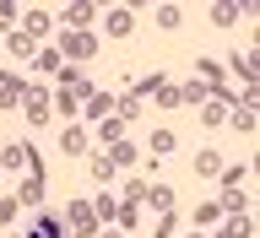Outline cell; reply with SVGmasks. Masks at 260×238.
Masks as SVG:
<instances>
[{"label": "cell", "mask_w": 260, "mask_h": 238, "mask_svg": "<svg viewBox=\"0 0 260 238\" xmlns=\"http://www.w3.org/2000/svg\"><path fill=\"white\" fill-rule=\"evenodd\" d=\"M11 217H16V200H0V227L11 222Z\"/></svg>", "instance_id": "obj_32"}, {"label": "cell", "mask_w": 260, "mask_h": 238, "mask_svg": "<svg viewBox=\"0 0 260 238\" xmlns=\"http://www.w3.org/2000/svg\"><path fill=\"white\" fill-rule=\"evenodd\" d=\"M92 22H98L92 0H71V6H65V32H92Z\"/></svg>", "instance_id": "obj_3"}, {"label": "cell", "mask_w": 260, "mask_h": 238, "mask_svg": "<svg viewBox=\"0 0 260 238\" xmlns=\"http://www.w3.org/2000/svg\"><path fill=\"white\" fill-rule=\"evenodd\" d=\"M174 233H179V211H162L157 227H152V238H174Z\"/></svg>", "instance_id": "obj_25"}, {"label": "cell", "mask_w": 260, "mask_h": 238, "mask_svg": "<svg viewBox=\"0 0 260 238\" xmlns=\"http://www.w3.org/2000/svg\"><path fill=\"white\" fill-rule=\"evenodd\" d=\"M184 238H206V233H184Z\"/></svg>", "instance_id": "obj_34"}, {"label": "cell", "mask_w": 260, "mask_h": 238, "mask_svg": "<svg viewBox=\"0 0 260 238\" xmlns=\"http://www.w3.org/2000/svg\"><path fill=\"white\" fill-rule=\"evenodd\" d=\"M217 238H249V217H222V222H217Z\"/></svg>", "instance_id": "obj_15"}, {"label": "cell", "mask_w": 260, "mask_h": 238, "mask_svg": "<svg viewBox=\"0 0 260 238\" xmlns=\"http://www.w3.org/2000/svg\"><path fill=\"white\" fill-rule=\"evenodd\" d=\"M32 65H38V71H49V76H60V54H54V49H38V54H32Z\"/></svg>", "instance_id": "obj_26"}, {"label": "cell", "mask_w": 260, "mask_h": 238, "mask_svg": "<svg viewBox=\"0 0 260 238\" xmlns=\"http://www.w3.org/2000/svg\"><path fill=\"white\" fill-rule=\"evenodd\" d=\"M92 179H98V184H109V179H114V162L109 157H92Z\"/></svg>", "instance_id": "obj_30"}, {"label": "cell", "mask_w": 260, "mask_h": 238, "mask_svg": "<svg viewBox=\"0 0 260 238\" xmlns=\"http://www.w3.org/2000/svg\"><path fill=\"white\" fill-rule=\"evenodd\" d=\"M60 54L71 65H87L98 54V32H60Z\"/></svg>", "instance_id": "obj_1"}, {"label": "cell", "mask_w": 260, "mask_h": 238, "mask_svg": "<svg viewBox=\"0 0 260 238\" xmlns=\"http://www.w3.org/2000/svg\"><path fill=\"white\" fill-rule=\"evenodd\" d=\"M44 195H49V179H27L16 190V206H44Z\"/></svg>", "instance_id": "obj_9"}, {"label": "cell", "mask_w": 260, "mask_h": 238, "mask_svg": "<svg viewBox=\"0 0 260 238\" xmlns=\"http://www.w3.org/2000/svg\"><path fill=\"white\" fill-rule=\"evenodd\" d=\"M244 174H249V168H244V162H233V168H222L217 179H222V190H239V184H244Z\"/></svg>", "instance_id": "obj_27"}, {"label": "cell", "mask_w": 260, "mask_h": 238, "mask_svg": "<svg viewBox=\"0 0 260 238\" xmlns=\"http://www.w3.org/2000/svg\"><path fill=\"white\" fill-rule=\"evenodd\" d=\"M114 222H119V227H136V222H141V206H136V200H119Z\"/></svg>", "instance_id": "obj_22"}, {"label": "cell", "mask_w": 260, "mask_h": 238, "mask_svg": "<svg viewBox=\"0 0 260 238\" xmlns=\"http://www.w3.org/2000/svg\"><path fill=\"white\" fill-rule=\"evenodd\" d=\"M6 44H11V54H16V60H32V54H38V44H32V38H27L22 27H16L11 38H6Z\"/></svg>", "instance_id": "obj_17"}, {"label": "cell", "mask_w": 260, "mask_h": 238, "mask_svg": "<svg viewBox=\"0 0 260 238\" xmlns=\"http://www.w3.org/2000/svg\"><path fill=\"white\" fill-rule=\"evenodd\" d=\"M103 32H109V38H130V32H136V11H130V6H114V11L103 16Z\"/></svg>", "instance_id": "obj_4"}, {"label": "cell", "mask_w": 260, "mask_h": 238, "mask_svg": "<svg viewBox=\"0 0 260 238\" xmlns=\"http://www.w3.org/2000/svg\"><path fill=\"white\" fill-rule=\"evenodd\" d=\"M114 211H119V206H114L109 195H98V200H92V217H98V227H103V222H114Z\"/></svg>", "instance_id": "obj_28"}, {"label": "cell", "mask_w": 260, "mask_h": 238, "mask_svg": "<svg viewBox=\"0 0 260 238\" xmlns=\"http://www.w3.org/2000/svg\"><path fill=\"white\" fill-rule=\"evenodd\" d=\"M162 81H168V76H157V71H152V76H141L136 87H130V97H152V92L162 87Z\"/></svg>", "instance_id": "obj_24"}, {"label": "cell", "mask_w": 260, "mask_h": 238, "mask_svg": "<svg viewBox=\"0 0 260 238\" xmlns=\"http://www.w3.org/2000/svg\"><path fill=\"white\" fill-rule=\"evenodd\" d=\"M152 103L157 109H179V81H162L157 92H152Z\"/></svg>", "instance_id": "obj_19"}, {"label": "cell", "mask_w": 260, "mask_h": 238, "mask_svg": "<svg viewBox=\"0 0 260 238\" xmlns=\"http://www.w3.org/2000/svg\"><path fill=\"white\" fill-rule=\"evenodd\" d=\"M98 135H103V141H125V125H119V119H103V125H98Z\"/></svg>", "instance_id": "obj_29"}, {"label": "cell", "mask_w": 260, "mask_h": 238, "mask_svg": "<svg viewBox=\"0 0 260 238\" xmlns=\"http://www.w3.org/2000/svg\"><path fill=\"white\" fill-rule=\"evenodd\" d=\"M22 114H27V125H49V119H54V109H49V87H27Z\"/></svg>", "instance_id": "obj_2"}, {"label": "cell", "mask_w": 260, "mask_h": 238, "mask_svg": "<svg viewBox=\"0 0 260 238\" xmlns=\"http://www.w3.org/2000/svg\"><path fill=\"white\" fill-rule=\"evenodd\" d=\"M114 119H119V125H136V119H141V97H119V103H114Z\"/></svg>", "instance_id": "obj_13"}, {"label": "cell", "mask_w": 260, "mask_h": 238, "mask_svg": "<svg viewBox=\"0 0 260 238\" xmlns=\"http://www.w3.org/2000/svg\"><path fill=\"white\" fill-rule=\"evenodd\" d=\"M103 238H125V233H103Z\"/></svg>", "instance_id": "obj_33"}, {"label": "cell", "mask_w": 260, "mask_h": 238, "mask_svg": "<svg viewBox=\"0 0 260 238\" xmlns=\"http://www.w3.org/2000/svg\"><path fill=\"white\" fill-rule=\"evenodd\" d=\"M195 174H201V179H217V174H222V157H217V146L195 152Z\"/></svg>", "instance_id": "obj_10"}, {"label": "cell", "mask_w": 260, "mask_h": 238, "mask_svg": "<svg viewBox=\"0 0 260 238\" xmlns=\"http://www.w3.org/2000/svg\"><path fill=\"white\" fill-rule=\"evenodd\" d=\"M146 200H152V211H179V206H174V190H168V184H146Z\"/></svg>", "instance_id": "obj_14"}, {"label": "cell", "mask_w": 260, "mask_h": 238, "mask_svg": "<svg viewBox=\"0 0 260 238\" xmlns=\"http://www.w3.org/2000/svg\"><path fill=\"white\" fill-rule=\"evenodd\" d=\"M22 162H27V146H22V141H6V146H0V168H22Z\"/></svg>", "instance_id": "obj_16"}, {"label": "cell", "mask_w": 260, "mask_h": 238, "mask_svg": "<svg viewBox=\"0 0 260 238\" xmlns=\"http://www.w3.org/2000/svg\"><path fill=\"white\" fill-rule=\"evenodd\" d=\"M244 11H255V6H233V0H217V6H211V27H233V22H239Z\"/></svg>", "instance_id": "obj_7"}, {"label": "cell", "mask_w": 260, "mask_h": 238, "mask_svg": "<svg viewBox=\"0 0 260 238\" xmlns=\"http://www.w3.org/2000/svg\"><path fill=\"white\" fill-rule=\"evenodd\" d=\"M174 146H179V135H174V130H152V152H157V157H168Z\"/></svg>", "instance_id": "obj_21"}, {"label": "cell", "mask_w": 260, "mask_h": 238, "mask_svg": "<svg viewBox=\"0 0 260 238\" xmlns=\"http://www.w3.org/2000/svg\"><path fill=\"white\" fill-rule=\"evenodd\" d=\"M211 222H222V211H217V200H201V206H195V233L211 227Z\"/></svg>", "instance_id": "obj_18"}, {"label": "cell", "mask_w": 260, "mask_h": 238, "mask_svg": "<svg viewBox=\"0 0 260 238\" xmlns=\"http://www.w3.org/2000/svg\"><path fill=\"white\" fill-rule=\"evenodd\" d=\"M201 125H206V130L228 125V103H217V97H206V103H201Z\"/></svg>", "instance_id": "obj_11"}, {"label": "cell", "mask_w": 260, "mask_h": 238, "mask_svg": "<svg viewBox=\"0 0 260 238\" xmlns=\"http://www.w3.org/2000/svg\"><path fill=\"white\" fill-rule=\"evenodd\" d=\"M109 162H114V168H136V162H141V152H136L130 141H114V146H109Z\"/></svg>", "instance_id": "obj_12"}, {"label": "cell", "mask_w": 260, "mask_h": 238, "mask_svg": "<svg viewBox=\"0 0 260 238\" xmlns=\"http://www.w3.org/2000/svg\"><path fill=\"white\" fill-rule=\"evenodd\" d=\"M179 22H184L179 6H157V27H162V32H179Z\"/></svg>", "instance_id": "obj_20"}, {"label": "cell", "mask_w": 260, "mask_h": 238, "mask_svg": "<svg viewBox=\"0 0 260 238\" xmlns=\"http://www.w3.org/2000/svg\"><path fill=\"white\" fill-rule=\"evenodd\" d=\"M22 97H27V81L6 71V76H0V109H22Z\"/></svg>", "instance_id": "obj_6"}, {"label": "cell", "mask_w": 260, "mask_h": 238, "mask_svg": "<svg viewBox=\"0 0 260 238\" xmlns=\"http://www.w3.org/2000/svg\"><path fill=\"white\" fill-rule=\"evenodd\" d=\"M228 125H233V130H255V109H244V103L228 109Z\"/></svg>", "instance_id": "obj_23"}, {"label": "cell", "mask_w": 260, "mask_h": 238, "mask_svg": "<svg viewBox=\"0 0 260 238\" xmlns=\"http://www.w3.org/2000/svg\"><path fill=\"white\" fill-rule=\"evenodd\" d=\"M16 16H22V6L16 0H0V22H16Z\"/></svg>", "instance_id": "obj_31"}, {"label": "cell", "mask_w": 260, "mask_h": 238, "mask_svg": "<svg viewBox=\"0 0 260 238\" xmlns=\"http://www.w3.org/2000/svg\"><path fill=\"white\" fill-rule=\"evenodd\" d=\"M22 32L38 44V38H49V32H54V16H49V11H27V6H22Z\"/></svg>", "instance_id": "obj_5"}, {"label": "cell", "mask_w": 260, "mask_h": 238, "mask_svg": "<svg viewBox=\"0 0 260 238\" xmlns=\"http://www.w3.org/2000/svg\"><path fill=\"white\" fill-rule=\"evenodd\" d=\"M87 146H92V141H87V125H71L60 135V152H65V157H87Z\"/></svg>", "instance_id": "obj_8"}]
</instances>
